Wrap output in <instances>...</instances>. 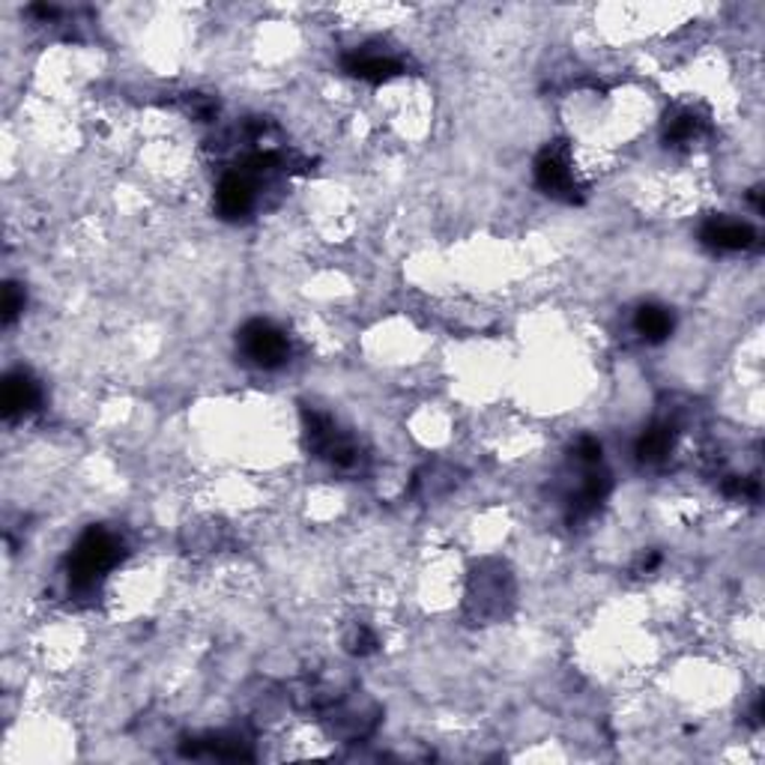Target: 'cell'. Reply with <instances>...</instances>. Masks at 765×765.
Listing matches in <instances>:
<instances>
[{
  "label": "cell",
  "mask_w": 765,
  "mask_h": 765,
  "mask_svg": "<svg viewBox=\"0 0 765 765\" xmlns=\"http://www.w3.org/2000/svg\"><path fill=\"white\" fill-rule=\"evenodd\" d=\"M0 404H3V415L15 419V415L31 413L33 407L40 404V386L27 372H12L3 377V392H0Z\"/></svg>",
  "instance_id": "8fae6325"
},
{
  "label": "cell",
  "mask_w": 765,
  "mask_h": 765,
  "mask_svg": "<svg viewBox=\"0 0 765 765\" xmlns=\"http://www.w3.org/2000/svg\"><path fill=\"white\" fill-rule=\"evenodd\" d=\"M215 210L222 219H243L255 210V180L248 170H231L219 180L215 189Z\"/></svg>",
  "instance_id": "52a82bcc"
},
{
  "label": "cell",
  "mask_w": 765,
  "mask_h": 765,
  "mask_svg": "<svg viewBox=\"0 0 765 765\" xmlns=\"http://www.w3.org/2000/svg\"><path fill=\"white\" fill-rule=\"evenodd\" d=\"M374 648H377V634H374L372 628H365V625L353 628V634L347 637V652L365 658V655H372Z\"/></svg>",
  "instance_id": "e0dca14e"
},
{
  "label": "cell",
  "mask_w": 765,
  "mask_h": 765,
  "mask_svg": "<svg viewBox=\"0 0 765 765\" xmlns=\"http://www.w3.org/2000/svg\"><path fill=\"white\" fill-rule=\"evenodd\" d=\"M344 73L359 78V81H372V85H382L395 75L404 73V64L392 57V54L372 52V48H359L344 57Z\"/></svg>",
  "instance_id": "9c48e42d"
},
{
  "label": "cell",
  "mask_w": 765,
  "mask_h": 765,
  "mask_svg": "<svg viewBox=\"0 0 765 765\" xmlns=\"http://www.w3.org/2000/svg\"><path fill=\"white\" fill-rule=\"evenodd\" d=\"M535 182L544 195L563 203H580V182L574 177L572 162L563 147H547L535 159Z\"/></svg>",
  "instance_id": "5b68a950"
},
{
  "label": "cell",
  "mask_w": 765,
  "mask_h": 765,
  "mask_svg": "<svg viewBox=\"0 0 765 765\" xmlns=\"http://www.w3.org/2000/svg\"><path fill=\"white\" fill-rule=\"evenodd\" d=\"M240 351L245 359L255 362L257 368H278L290 359V341L269 320H252L240 332Z\"/></svg>",
  "instance_id": "277c9868"
},
{
  "label": "cell",
  "mask_w": 765,
  "mask_h": 765,
  "mask_svg": "<svg viewBox=\"0 0 765 765\" xmlns=\"http://www.w3.org/2000/svg\"><path fill=\"white\" fill-rule=\"evenodd\" d=\"M607 494H610V476L601 469H589V476L572 500V521H584L592 511H598V506L607 500Z\"/></svg>",
  "instance_id": "7c38bea8"
},
{
  "label": "cell",
  "mask_w": 765,
  "mask_h": 765,
  "mask_svg": "<svg viewBox=\"0 0 765 765\" xmlns=\"http://www.w3.org/2000/svg\"><path fill=\"white\" fill-rule=\"evenodd\" d=\"M306 436H309L311 452H318V457H323L341 473H356L362 467L359 446L347 434H341L330 415L306 410Z\"/></svg>",
  "instance_id": "7a4b0ae2"
},
{
  "label": "cell",
  "mask_w": 765,
  "mask_h": 765,
  "mask_svg": "<svg viewBox=\"0 0 765 765\" xmlns=\"http://www.w3.org/2000/svg\"><path fill=\"white\" fill-rule=\"evenodd\" d=\"M673 443H676V431L667 422H658V425L646 428L637 440V457L643 464H661L667 461V455L673 452Z\"/></svg>",
  "instance_id": "4fadbf2b"
},
{
  "label": "cell",
  "mask_w": 765,
  "mask_h": 765,
  "mask_svg": "<svg viewBox=\"0 0 765 765\" xmlns=\"http://www.w3.org/2000/svg\"><path fill=\"white\" fill-rule=\"evenodd\" d=\"M702 243L712 245L718 252H742L756 243V231L739 219H709L702 224Z\"/></svg>",
  "instance_id": "30bf717a"
},
{
  "label": "cell",
  "mask_w": 765,
  "mask_h": 765,
  "mask_svg": "<svg viewBox=\"0 0 765 765\" xmlns=\"http://www.w3.org/2000/svg\"><path fill=\"white\" fill-rule=\"evenodd\" d=\"M511 598V584L502 568H478L469 586V607L478 619L500 617Z\"/></svg>",
  "instance_id": "8992f818"
},
{
  "label": "cell",
  "mask_w": 765,
  "mask_h": 765,
  "mask_svg": "<svg viewBox=\"0 0 765 765\" xmlns=\"http://www.w3.org/2000/svg\"><path fill=\"white\" fill-rule=\"evenodd\" d=\"M634 326L646 341H664L673 332V314L661 306H643L634 318Z\"/></svg>",
  "instance_id": "9a60e30c"
},
{
  "label": "cell",
  "mask_w": 765,
  "mask_h": 765,
  "mask_svg": "<svg viewBox=\"0 0 765 765\" xmlns=\"http://www.w3.org/2000/svg\"><path fill=\"white\" fill-rule=\"evenodd\" d=\"M326 723H330L332 735H339L344 742H362L377 730L380 706L359 691L347 694V697H339L326 709Z\"/></svg>",
  "instance_id": "3957f363"
},
{
  "label": "cell",
  "mask_w": 765,
  "mask_h": 765,
  "mask_svg": "<svg viewBox=\"0 0 765 765\" xmlns=\"http://www.w3.org/2000/svg\"><path fill=\"white\" fill-rule=\"evenodd\" d=\"M0 311H3V323H12V320L19 318L24 311V287L22 285H7L3 287V306H0Z\"/></svg>",
  "instance_id": "2e32d148"
},
{
  "label": "cell",
  "mask_w": 765,
  "mask_h": 765,
  "mask_svg": "<svg viewBox=\"0 0 765 765\" xmlns=\"http://www.w3.org/2000/svg\"><path fill=\"white\" fill-rule=\"evenodd\" d=\"M186 756H210V760H252V742L243 733L224 730V733H210L201 739H189L182 744Z\"/></svg>",
  "instance_id": "ba28073f"
},
{
  "label": "cell",
  "mask_w": 765,
  "mask_h": 765,
  "mask_svg": "<svg viewBox=\"0 0 765 765\" xmlns=\"http://www.w3.org/2000/svg\"><path fill=\"white\" fill-rule=\"evenodd\" d=\"M574 461L584 464V467H598V464H601V443H598L596 436H580V440H577Z\"/></svg>",
  "instance_id": "ac0fdd59"
},
{
  "label": "cell",
  "mask_w": 765,
  "mask_h": 765,
  "mask_svg": "<svg viewBox=\"0 0 765 765\" xmlns=\"http://www.w3.org/2000/svg\"><path fill=\"white\" fill-rule=\"evenodd\" d=\"M120 559H123V544H120L118 535L102 530V526H90L69 553V565H66L69 584H73V589H90Z\"/></svg>",
  "instance_id": "6da1fadb"
},
{
  "label": "cell",
  "mask_w": 765,
  "mask_h": 765,
  "mask_svg": "<svg viewBox=\"0 0 765 765\" xmlns=\"http://www.w3.org/2000/svg\"><path fill=\"white\" fill-rule=\"evenodd\" d=\"M702 129H706V120L694 111V108H679L667 118V126H664V141L667 144H691L694 138H700Z\"/></svg>",
  "instance_id": "5bb4252c"
}]
</instances>
